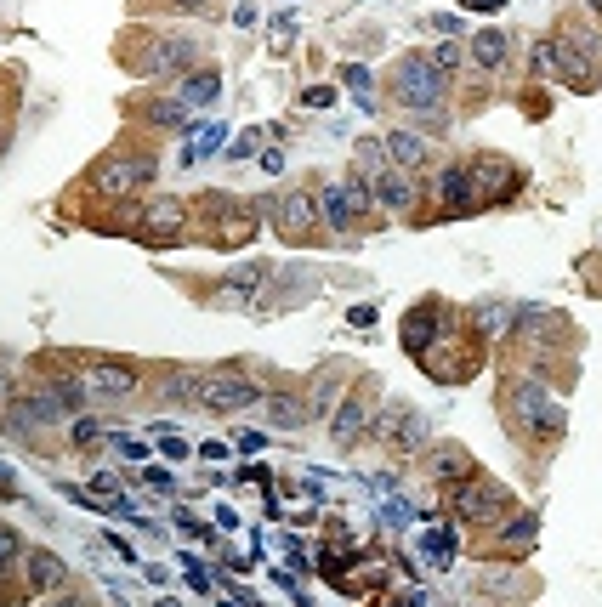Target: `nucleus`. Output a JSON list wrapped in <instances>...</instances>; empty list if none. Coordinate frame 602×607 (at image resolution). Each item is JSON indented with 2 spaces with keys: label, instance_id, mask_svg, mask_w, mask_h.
I'll return each mask as SVG.
<instances>
[{
  "label": "nucleus",
  "instance_id": "29",
  "mask_svg": "<svg viewBox=\"0 0 602 607\" xmlns=\"http://www.w3.org/2000/svg\"><path fill=\"white\" fill-rule=\"evenodd\" d=\"M478 330L489 335V341H506V335H512V307H500V301H483V307H478Z\"/></svg>",
  "mask_w": 602,
  "mask_h": 607
},
{
  "label": "nucleus",
  "instance_id": "34",
  "mask_svg": "<svg viewBox=\"0 0 602 607\" xmlns=\"http://www.w3.org/2000/svg\"><path fill=\"white\" fill-rule=\"evenodd\" d=\"M154 443H160L165 460H182V454H188V437H182L177 426H154Z\"/></svg>",
  "mask_w": 602,
  "mask_h": 607
},
{
  "label": "nucleus",
  "instance_id": "25",
  "mask_svg": "<svg viewBox=\"0 0 602 607\" xmlns=\"http://www.w3.org/2000/svg\"><path fill=\"white\" fill-rule=\"evenodd\" d=\"M165 398L182 403V409H188V403H205V369H171V375H165Z\"/></svg>",
  "mask_w": 602,
  "mask_h": 607
},
{
  "label": "nucleus",
  "instance_id": "19",
  "mask_svg": "<svg viewBox=\"0 0 602 607\" xmlns=\"http://www.w3.org/2000/svg\"><path fill=\"white\" fill-rule=\"evenodd\" d=\"M370 398H341L336 415H330V443H341V449H353V443H364V432H370Z\"/></svg>",
  "mask_w": 602,
  "mask_h": 607
},
{
  "label": "nucleus",
  "instance_id": "47",
  "mask_svg": "<svg viewBox=\"0 0 602 607\" xmlns=\"http://www.w3.org/2000/svg\"><path fill=\"white\" fill-rule=\"evenodd\" d=\"M171 6H177V12H205L211 0H171Z\"/></svg>",
  "mask_w": 602,
  "mask_h": 607
},
{
  "label": "nucleus",
  "instance_id": "35",
  "mask_svg": "<svg viewBox=\"0 0 602 607\" xmlns=\"http://www.w3.org/2000/svg\"><path fill=\"white\" fill-rule=\"evenodd\" d=\"M228 278H233V284H245V290H262V284H267V261H239Z\"/></svg>",
  "mask_w": 602,
  "mask_h": 607
},
{
  "label": "nucleus",
  "instance_id": "40",
  "mask_svg": "<svg viewBox=\"0 0 602 607\" xmlns=\"http://www.w3.org/2000/svg\"><path fill=\"white\" fill-rule=\"evenodd\" d=\"M233 449H239V454H262L267 449V432H250V426H245V432L233 437Z\"/></svg>",
  "mask_w": 602,
  "mask_h": 607
},
{
  "label": "nucleus",
  "instance_id": "26",
  "mask_svg": "<svg viewBox=\"0 0 602 607\" xmlns=\"http://www.w3.org/2000/svg\"><path fill=\"white\" fill-rule=\"evenodd\" d=\"M216 97H222V74H216V69H188L182 103H188V108H211Z\"/></svg>",
  "mask_w": 602,
  "mask_h": 607
},
{
  "label": "nucleus",
  "instance_id": "48",
  "mask_svg": "<svg viewBox=\"0 0 602 607\" xmlns=\"http://www.w3.org/2000/svg\"><path fill=\"white\" fill-rule=\"evenodd\" d=\"M12 483H18V477H12V471L0 466V494H18V488H12Z\"/></svg>",
  "mask_w": 602,
  "mask_h": 607
},
{
  "label": "nucleus",
  "instance_id": "38",
  "mask_svg": "<svg viewBox=\"0 0 602 607\" xmlns=\"http://www.w3.org/2000/svg\"><path fill=\"white\" fill-rule=\"evenodd\" d=\"M114 449H120V460H137V466H142V460H148V443H142V437H114Z\"/></svg>",
  "mask_w": 602,
  "mask_h": 607
},
{
  "label": "nucleus",
  "instance_id": "41",
  "mask_svg": "<svg viewBox=\"0 0 602 607\" xmlns=\"http://www.w3.org/2000/svg\"><path fill=\"white\" fill-rule=\"evenodd\" d=\"M142 483L154 488V494H171V488H177V477H171V471H160V466H148V471H142Z\"/></svg>",
  "mask_w": 602,
  "mask_h": 607
},
{
  "label": "nucleus",
  "instance_id": "51",
  "mask_svg": "<svg viewBox=\"0 0 602 607\" xmlns=\"http://www.w3.org/2000/svg\"><path fill=\"white\" fill-rule=\"evenodd\" d=\"M585 6H591V12H597V18H602V0H585Z\"/></svg>",
  "mask_w": 602,
  "mask_h": 607
},
{
  "label": "nucleus",
  "instance_id": "28",
  "mask_svg": "<svg viewBox=\"0 0 602 607\" xmlns=\"http://www.w3.org/2000/svg\"><path fill=\"white\" fill-rule=\"evenodd\" d=\"M211 307H222V313H250V307H256V290L233 284V278H222V284L211 290Z\"/></svg>",
  "mask_w": 602,
  "mask_h": 607
},
{
  "label": "nucleus",
  "instance_id": "31",
  "mask_svg": "<svg viewBox=\"0 0 602 607\" xmlns=\"http://www.w3.org/2000/svg\"><path fill=\"white\" fill-rule=\"evenodd\" d=\"M341 86L358 97V108H375V74L364 69V63H353V69H341Z\"/></svg>",
  "mask_w": 602,
  "mask_h": 607
},
{
  "label": "nucleus",
  "instance_id": "17",
  "mask_svg": "<svg viewBox=\"0 0 602 607\" xmlns=\"http://www.w3.org/2000/svg\"><path fill=\"white\" fill-rule=\"evenodd\" d=\"M381 154L392 159V165H398V171H426V165H432V142L421 137V131H404V125H387V131H381Z\"/></svg>",
  "mask_w": 602,
  "mask_h": 607
},
{
  "label": "nucleus",
  "instance_id": "3",
  "mask_svg": "<svg viewBox=\"0 0 602 607\" xmlns=\"http://www.w3.org/2000/svg\"><path fill=\"white\" fill-rule=\"evenodd\" d=\"M506 415L517 420V432L540 437V443H563V432H568L563 403L551 398V392H546L540 381H529V375L506 381Z\"/></svg>",
  "mask_w": 602,
  "mask_h": 607
},
{
  "label": "nucleus",
  "instance_id": "22",
  "mask_svg": "<svg viewBox=\"0 0 602 607\" xmlns=\"http://www.w3.org/2000/svg\"><path fill=\"white\" fill-rule=\"evenodd\" d=\"M188 137H194V148H182V165H199V159H211V154L228 148V125L222 120H199V125H188Z\"/></svg>",
  "mask_w": 602,
  "mask_h": 607
},
{
  "label": "nucleus",
  "instance_id": "16",
  "mask_svg": "<svg viewBox=\"0 0 602 607\" xmlns=\"http://www.w3.org/2000/svg\"><path fill=\"white\" fill-rule=\"evenodd\" d=\"M517 182H523V176H517L512 159H495V154H489V159H472V193H478V210L495 205V199H512Z\"/></svg>",
  "mask_w": 602,
  "mask_h": 607
},
{
  "label": "nucleus",
  "instance_id": "20",
  "mask_svg": "<svg viewBox=\"0 0 602 607\" xmlns=\"http://www.w3.org/2000/svg\"><path fill=\"white\" fill-rule=\"evenodd\" d=\"M23 573H29V585L46 590V596H57V590L69 585V562L57 551H46V545H35V551L23 556Z\"/></svg>",
  "mask_w": 602,
  "mask_h": 607
},
{
  "label": "nucleus",
  "instance_id": "46",
  "mask_svg": "<svg viewBox=\"0 0 602 607\" xmlns=\"http://www.w3.org/2000/svg\"><path fill=\"white\" fill-rule=\"evenodd\" d=\"M46 607H86V602H80V596H69V590H57V596H52Z\"/></svg>",
  "mask_w": 602,
  "mask_h": 607
},
{
  "label": "nucleus",
  "instance_id": "10",
  "mask_svg": "<svg viewBox=\"0 0 602 607\" xmlns=\"http://www.w3.org/2000/svg\"><path fill=\"white\" fill-rule=\"evenodd\" d=\"M256 398H262V386L250 381L245 369H211V375H205V409H211V415H239V409H250Z\"/></svg>",
  "mask_w": 602,
  "mask_h": 607
},
{
  "label": "nucleus",
  "instance_id": "44",
  "mask_svg": "<svg viewBox=\"0 0 602 607\" xmlns=\"http://www.w3.org/2000/svg\"><path fill=\"white\" fill-rule=\"evenodd\" d=\"M330 103H336V91H330V86H313V91H307V108H330Z\"/></svg>",
  "mask_w": 602,
  "mask_h": 607
},
{
  "label": "nucleus",
  "instance_id": "8",
  "mask_svg": "<svg viewBox=\"0 0 602 607\" xmlns=\"http://www.w3.org/2000/svg\"><path fill=\"white\" fill-rule=\"evenodd\" d=\"M154 182V159L148 154H108L97 171H91V188L103 193V199H131L137 188Z\"/></svg>",
  "mask_w": 602,
  "mask_h": 607
},
{
  "label": "nucleus",
  "instance_id": "49",
  "mask_svg": "<svg viewBox=\"0 0 602 607\" xmlns=\"http://www.w3.org/2000/svg\"><path fill=\"white\" fill-rule=\"evenodd\" d=\"M466 6H478V12H500L506 0H466Z\"/></svg>",
  "mask_w": 602,
  "mask_h": 607
},
{
  "label": "nucleus",
  "instance_id": "14",
  "mask_svg": "<svg viewBox=\"0 0 602 607\" xmlns=\"http://www.w3.org/2000/svg\"><path fill=\"white\" fill-rule=\"evenodd\" d=\"M199 63V40L194 35H154V46L142 52V74H182Z\"/></svg>",
  "mask_w": 602,
  "mask_h": 607
},
{
  "label": "nucleus",
  "instance_id": "7",
  "mask_svg": "<svg viewBox=\"0 0 602 607\" xmlns=\"http://www.w3.org/2000/svg\"><path fill=\"white\" fill-rule=\"evenodd\" d=\"M313 199H319V222L330 227V233H353V227L370 216V193H364L358 176H347V182H324Z\"/></svg>",
  "mask_w": 602,
  "mask_h": 607
},
{
  "label": "nucleus",
  "instance_id": "15",
  "mask_svg": "<svg viewBox=\"0 0 602 607\" xmlns=\"http://www.w3.org/2000/svg\"><path fill=\"white\" fill-rule=\"evenodd\" d=\"M426 477L438 488H461L478 477V460H472V449H461V443H432L426 449Z\"/></svg>",
  "mask_w": 602,
  "mask_h": 607
},
{
  "label": "nucleus",
  "instance_id": "45",
  "mask_svg": "<svg viewBox=\"0 0 602 607\" xmlns=\"http://www.w3.org/2000/svg\"><path fill=\"white\" fill-rule=\"evenodd\" d=\"M262 171H267V176L284 171V154H279V148H267V154H262Z\"/></svg>",
  "mask_w": 602,
  "mask_h": 607
},
{
  "label": "nucleus",
  "instance_id": "21",
  "mask_svg": "<svg viewBox=\"0 0 602 607\" xmlns=\"http://www.w3.org/2000/svg\"><path fill=\"white\" fill-rule=\"evenodd\" d=\"M438 199L455 216H472L478 210V193H472V165H443L438 171Z\"/></svg>",
  "mask_w": 602,
  "mask_h": 607
},
{
  "label": "nucleus",
  "instance_id": "24",
  "mask_svg": "<svg viewBox=\"0 0 602 607\" xmlns=\"http://www.w3.org/2000/svg\"><path fill=\"white\" fill-rule=\"evenodd\" d=\"M262 403H267V420H273L279 432L307 426V403H296V392H262Z\"/></svg>",
  "mask_w": 602,
  "mask_h": 607
},
{
  "label": "nucleus",
  "instance_id": "6",
  "mask_svg": "<svg viewBox=\"0 0 602 607\" xmlns=\"http://www.w3.org/2000/svg\"><path fill=\"white\" fill-rule=\"evenodd\" d=\"M506 511H512V500H506V488H500V483H483V477H472V483L449 488V517L466 522V528H495Z\"/></svg>",
  "mask_w": 602,
  "mask_h": 607
},
{
  "label": "nucleus",
  "instance_id": "23",
  "mask_svg": "<svg viewBox=\"0 0 602 607\" xmlns=\"http://www.w3.org/2000/svg\"><path fill=\"white\" fill-rule=\"evenodd\" d=\"M438 324H443V313L432 307V301H426L421 313H409V318H404V347L415 352V358H421V352L432 347V335H438Z\"/></svg>",
  "mask_w": 602,
  "mask_h": 607
},
{
  "label": "nucleus",
  "instance_id": "33",
  "mask_svg": "<svg viewBox=\"0 0 602 607\" xmlns=\"http://www.w3.org/2000/svg\"><path fill=\"white\" fill-rule=\"evenodd\" d=\"M18 562H23V539H18V528L0 522V573H12Z\"/></svg>",
  "mask_w": 602,
  "mask_h": 607
},
{
  "label": "nucleus",
  "instance_id": "32",
  "mask_svg": "<svg viewBox=\"0 0 602 607\" xmlns=\"http://www.w3.org/2000/svg\"><path fill=\"white\" fill-rule=\"evenodd\" d=\"M426 57H432V69H438L443 80H449V74H455V69L466 63V52L455 46V40H438V52H426Z\"/></svg>",
  "mask_w": 602,
  "mask_h": 607
},
{
  "label": "nucleus",
  "instance_id": "37",
  "mask_svg": "<svg viewBox=\"0 0 602 607\" xmlns=\"http://www.w3.org/2000/svg\"><path fill=\"white\" fill-rule=\"evenodd\" d=\"M529 57H534V69L546 74V80H557V57H551V40H534Z\"/></svg>",
  "mask_w": 602,
  "mask_h": 607
},
{
  "label": "nucleus",
  "instance_id": "18",
  "mask_svg": "<svg viewBox=\"0 0 602 607\" xmlns=\"http://www.w3.org/2000/svg\"><path fill=\"white\" fill-rule=\"evenodd\" d=\"M506 57H512V40H506V29H495V23H483L478 35L466 40V63L478 74H500Z\"/></svg>",
  "mask_w": 602,
  "mask_h": 607
},
{
  "label": "nucleus",
  "instance_id": "2",
  "mask_svg": "<svg viewBox=\"0 0 602 607\" xmlns=\"http://www.w3.org/2000/svg\"><path fill=\"white\" fill-rule=\"evenodd\" d=\"M358 182L370 193V210H381V216H409L415 210V182L381 154V142H358Z\"/></svg>",
  "mask_w": 602,
  "mask_h": 607
},
{
  "label": "nucleus",
  "instance_id": "36",
  "mask_svg": "<svg viewBox=\"0 0 602 607\" xmlns=\"http://www.w3.org/2000/svg\"><path fill=\"white\" fill-rule=\"evenodd\" d=\"M69 437H74V449H97V437H103V426H97V420H69Z\"/></svg>",
  "mask_w": 602,
  "mask_h": 607
},
{
  "label": "nucleus",
  "instance_id": "12",
  "mask_svg": "<svg viewBox=\"0 0 602 607\" xmlns=\"http://www.w3.org/2000/svg\"><path fill=\"white\" fill-rule=\"evenodd\" d=\"M432 443H438V426H432V415H421V409H404V403H398L387 449L398 454V460H426V449H432Z\"/></svg>",
  "mask_w": 602,
  "mask_h": 607
},
{
  "label": "nucleus",
  "instance_id": "11",
  "mask_svg": "<svg viewBox=\"0 0 602 607\" xmlns=\"http://www.w3.org/2000/svg\"><path fill=\"white\" fill-rule=\"evenodd\" d=\"M80 386H86L91 403H125L131 392H137V369L114 364V358H97V364L80 369Z\"/></svg>",
  "mask_w": 602,
  "mask_h": 607
},
{
  "label": "nucleus",
  "instance_id": "1",
  "mask_svg": "<svg viewBox=\"0 0 602 607\" xmlns=\"http://www.w3.org/2000/svg\"><path fill=\"white\" fill-rule=\"evenodd\" d=\"M86 386H80V375H52V381L29 386V392H18V403H12V415H6V426L12 432H46V426H63V420H80L86 415Z\"/></svg>",
  "mask_w": 602,
  "mask_h": 607
},
{
  "label": "nucleus",
  "instance_id": "50",
  "mask_svg": "<svg viewBox=\"0 0 602 607\" xmlns=\"http://www.w3.org/2000/svg\"><path fill=\"white\" fill-rule=\"evenodd\" d=\"M154 607H182V602H177V596H160V602H154Z\"/></svg>",
  "mask_w": 602,
  "mask_h": 607
},
{
  "label": "nucleus",
  "instance_id": "30",
  "mask_svg": "<svg viewBox=\"0 0 602 607\" xmlns=\"http://www.w3.org/2000/svg\"><path fill=\"white\" fill-rule=\"evenodd\" d=\"M421 556L443 568V562L455 556V528H426V534H421Z\"/></svg>",
  "mask_w": 602,
  "mask_h": 607
},
{
  "label": "nucleus",
  "instance_id": "43",
  "mask_svg": "<svg viewBox=\"0 0 602 607\" xmlns=\"http://www.w3.org/2000/svg\"><path fill=\"white\" fill-rule=\"evenodd\" d=\"M432 29H438V35H443V40H455V35H461V18H455V12H443V18H438V23H432Z\"/></svg>",
  "mask_w": 602,
  "mask_h": 607
},
{
  "label": "nucleus",
  "instance_id": "27",
  "mask_svg": "<svg viewBox=\"0 0 602 607\" xmlns=\"http://www.w3.org/2000/svg\"><path fill=\"white\" fill-rule=\"evenodd\" d=\"M534 534H540V517L523 511V517H500V539H506V551H529Z\"/></svg>",
  "mask_w": 602,
  "mask_h": 607
},
{
  "label": "nucleus",
  "instance_id": "13",
  "mask_svg": "<svg viewBox=\"0 0 602 607\" xmlns=\"http://www.w3.org/2000/svg\"><path fill=\"white\" fill-rule=\"evenodd\" d=\"M267 210H273V227H279L284 239H307V233L319 227V199L307 188H284Z\"/></svg>",
  "mask_w": 602,
  "mask_h": 607
},
{
  "label": "nucleus",
  "instance_id": "42",
  "mask_svg": "<svg viewBox=\"0 0 602 607\" xmlns=\"http://www.w3.org/2000/svg\"><path fill=\"white\" fill-rule=\"evenodd\" d=\"M177 528H182L188 539H205V534H211V528H205V522H199L194 511H177Z\"/></svg>",
  "mask_w": 602,
  "mask_h": 607
},
{
  "label": "nucleus",
  "instance_id": "5",
  "mask_svg": "<svg viewBox=\"0 0 602 607\" xmlns=\"http://www.w3.org/2000/svg\"><path fill=\"white\" fill-rule=\"evenodd\" d=\"M551 57H557V80H563V86H597L602 46L585 23H563V29L551 35Z\"/></svg>",
  "mask_w": 602,
  "mask_h": 607
},
{
  "label": "nucleus",
  "instance_id": "39",
  "mask_svg": "<svg viewBox=\"0 0 602 607\" xmlns=\"http://www.w3.org/2000/svg\"><path fill=\"white\" fill-rule=\"evenodd\" d=\"M381 522H387V528H404V522H409V505L398 500V494H392V500L381 505Z\"/></svg>",
  "mask_w": 602,
  "mask_h": 607
},
{
  "label": "nucleus",
  "instance_id": "9",
  "mask_svg": "<svg viewBox=\"0 0 602 607\" xmlns=\"http://www.w3.org/2000/svg\"><path fill=\"white\" fill-rule=\"evenodd\" d=\"M131 233H137L142 244H177L182 233H188V205L182 199H148V205L131 216Z\"/></svg>",
  "mask_w": 602,
  "mask_h": 607
},
{
  "label": "nucleus",
  "instance_id": "4",
  "mask_svg": "<svg viewBox=\"0 0 602 607\" xmlns=\"http://www.w3.org/2000/svg\"><path fill=\"white\" fill-rule=\"evenodd\" d=\"M443 91H449V80L432 69L426 52L398 57V69H392V103L398 108H409V114H443Z\"/></svg>",
  "mask_w": 602,
  "mask_h": 607
}]
</instances>
